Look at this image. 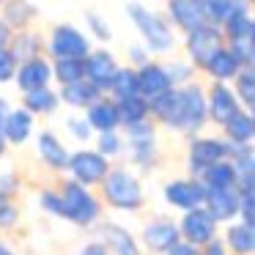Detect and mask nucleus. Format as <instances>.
Returning <instances> with one entry per match:
<instances>
[{"mask_svg":"<svg viewBox=\"0 0 255 255\" xmlns=\"http://www.w3.org/2000/svg\"><path fill=\"white\" fill-rule=\"evenodd\" d=\"M99 198L105 206H110L113 211H124V214H137L145 206V189L140 181V173L129 170V167H113L107 170V176L102 178Z\"/></svg>","mask_w":255,"mask_h":255,"instance_id":"nucleus-1","label":"nucleus"},{"mask_svg":"<svg viewBox=\"0 0 255 255\" xmlns=\"http://www.w3.org/2000/svg\"><path fill=\"white\" fill-rule=\"evenodd\" d=\"M58 192H61V203H63L61 220L72 222V225L83 228V231L96 228L102 222L105 203H102V198L91 187H85V184H80V181L66 176L61 181V187H58Z\"/></svg>","mask_w":255,"mask_h":255,"instance_id":"nucleus-2","label":"nucleus"},{"mask_svg":"<svg viewBox=\"0 0 255 255\" xmlns=\"http://www.w3.org/2000/svg\"><path fill=\"white\" fill-rule=\"evenodd\" d=\"M127 17L132 19V25L137 28L140 39H143L145 50H148L151 55H167V52H173V47H176V30L167 22L165 14L151 11L143 3H129Z\"/></svg>","mask_w":255,"mask_h":255,"instance_id":"nucleus-3","label":"nucleus"},{"mask_svg":"<svg viewBox=\"0 0 255 255\" xmlns=\"http://www.w3.org/2000/svg\"><path fill=\"white\" fill-rule=\"evenodd\" d=\"M124 129V140H127V148L124 154L129 156V165L137 167V173H151L159 167L162 154H159V140H156V124L151 118L137 124H127Z\"/></svg>","mask_w":255,"mask_h":255,"instance_id":"nucleus-4","label":"nucleus"},{"mask_svg":"<svg viewBox=\"0 0 255 255\" xmlns=\"http://www.w3.org/2000/svg\"><path fill=\"white\" fill-rule=\"evenodd\" d=\"M231 156V143L225 137H209V134H192L187 148V170L189 176H200L209 165Z\"/></svg>","mask_w":255,"mask_h":255,"instance_id":"nucleus-5","label":"nucleus"},{"mask_svg":"<svg viewBox=\"0 0 255 255\" xmlns=\"http://www.w3.org/2000/svg\"><path fill=\"white\" fill-rule=\"evenodd\" d=\"M220 47H225V36L217 25H198V28L184 33V50H187V61L195 69H203L209 63V58L214 55Z\"/></svg>","mask_w":255,"mask_h":255,"instance_id":"nucleus-6","label":"nucleus"},{"mask_svg":"<svg viewBox=\"0 0 255 255\" xmlns=\"http://www.w3.org/2000/svg\"><path fill=\"white\" fill-rule=\"evenodd\" d=\"M110 170V159L102 156L96 148H80L69 154V165H66V176L74 181L85 184V187L96 189L102 184V178Z\"/></svg>","mask_w":255,"mask_h":255,"instance_id":"nucleus-7","label":"nucleus"},{"mask_svg":"<svg viewBox=\"0 0 255 255\" xmlns=\"http://www.w3.org/2000/svg\"><path fill=\"white\" fill-rule=\"evenodd\" d=\"M137 242H140L143 255H162V253H167L176 242H181V233H178V225H176L173 217L156 214L143 225Z\"/></svg>","mask_w":255,"mask_h":255,"instance_id":"nucleus-8","label":"nucleus"},{"mask_svg":"<svg viewBox=\"0 0 255 255\" xmlns=\"http://www.w3.org/2000/svg\"><path fill=\"white\" fill-rule=\"evenodd\" d=\"M176 225H178V233H181V242H189V244H195V247H206L209 242L220 239V222H217L203 206L181 211Z\"/></svg>","mask_w":255,"mask_h":255,"instance_id":"nucleus-9","label":"nucleus"},{"mask_svg":"<svg viewBox=\"0 0 255 255\" xmlns=\"http://www.w3.org/2000/svg\"><path fill=\"white\" fill-rule=\"evenodd\" d=\"M181 88V127H178V134L184 137H192V134H200L203 127L209 124V113H206V88L192 83L178 85Z\"/></svg>","mask_w":255,"mask_h":255,"instance_id":"nucleus-10","label":"nucleus"},{"mask_svg":"<svg viewBox=\"0 0 255 255\" xmlns=\"http://www.w3.org/2000/svg\"><path fill=\"white\" fill-rule=\"evenodd\" d=\"M91 50H94V47H91V39L80 28H74V25H69V22L55 25L50 39H47V52H50V58H85Z\"/></svg>","mask_w":255,"mask_h":255,"instance_id":"nucleus-11","label":"nucleus"},{"mask_svg":"<svg viewBox=\"0 0 255 255\" xmlns=\"http://www.w3.org/2000/svg\"><path fill=\"white\" fill-rule=\"evenodd\" d=\"M203 195H206V187L200 184V178H195V176L170 178V181L162 187L165 203L176 211H187V209H195V206H203Z\"/></svg>","mask_w":255,"mask_h":255,"instance_id":"nucleus-12","label":"nucleus"},{"mask_svg":"<svg viewBox=\"0 0 255 255\" xmlns=\"http://www.w3.org/2000/svg\"><path fill=\"white\" fill-rule=\"evenodd\" d=\"M236 110H242V105H239L231 83H211V88L206 91V113H209V124L222 127V124H225Z\"/></svg>","mask_w":255,"mask_h":255,"instance_id":"nucleus-13","label":"nucleus"},{"mask_svg":"<svg viewBox=\"0 0 255 255\" xmlns=\"http://www.w3.org/2000/svg\"><path fill=\"white\" fill-rule=\"evenodd\" d=\"M14 83H17V88L22 91V94L25 91H36V88H44V85H52V63H50V58L36 55V58H28V61L17 63Z\"/></svg>","mask_w":255,"mask_h":255,"instance_id":"nucleus-14","label":"nucleus"},{"mask_svg":"<svg viewBox=\"0 0 255 255\" xmlns=\"http://www.w3.org/2000/svg\"><path fill=\"white\" fill-rule=\"evenodd\" d=\"M36 154H39L41 165L50 173H66L69 154H72V151L63 145V140L58 137L52 129H44V132L36 134Z\"/></svg>","mask_w":255,"mask_h":255,"instance_id":"nucleus-15","label":"nucleus"},{"mask_svg":"<svg viewBox=\"0 0 255 255\" xmlns=\"http://www.w3.org/2000/svg\"><path fill=\"white\" fill-rule=\"evenodd\" d=\"M99 242L107 247L110 255H143L140 242L129 228L118 222H102L99 225Z\"/></svg>","mask_w":255,"mask_h":255,"instance_id":"nucleus-16","label":"nucleus"},{"mask_svg":"<svg viewBox=\"0 0 255 255\" xmlns=\"http://www.w3.org/2000/svg\"><path fill=\"white\" fill-rule=\"evenodd\" d=\"M203 209L214 217L220 225L239 220V192L236 187L228 189H206L203 195Z\"/></svg>","mask_w":255,"mask_h":255,"instance_id":"nucleus-17","label":"nucleus"},{"mask_svg":"<svg viewBox=\"0 0 255 255\" xmlns=\"http://www.w3.org/2000/svg\"><path fill=\"white\" fill-rule=\"evenodd\" d=\"M83 63H85V80L94 83L96 88L105 94L107 85H110V80H113V74L118 72L116 55H113L110 50H91L88 55L83 58Z\"/></svg>","mask_w":255,"mask_h":255,"instance_id":"nucleus-18","label":"nucleus"},{"mask_svg":"<svg viewBox=\"0 0 255 255\" xmlns=\"http://www.w3.org/2000/svg\"><path fill=\"white\" fill-rule=\"evenodd\" d=\"M134 74H137V94L145 96V99H154V96L165 94L167 88H173L165 63H159V61H151L148 58L143 66L134 69Z\"/></svg>","mask_w":255,"mask_h":255,"instance_id":"nucleus-19","label":"nucleus"},{"mask_svg":"<svg viewBox=\"0 0 255 255\" xmlns=\"http://www.w3.org/2000/svg\"><path fill=\"white\" fill-rule=\"evenodd\" d=\"M33 129H36V116L28 113L25 107H11L3 118V137H6L8 145H25L30 137H33Z\"/></svg>","mask_w":255,"mask_h":255,"instance_id":"nucleus-20","label":"nucleus"},{"mask_svg":"<svg viewBox=\"0 0 255 255\" xmlns=\"http://www.w3.org/2000/svg\"><path fill=\"white\" fill-rule=\"evenodd\" d=\"M85 121L91 124V129L96 132H113V129H121V116H118V102L113 96L102 94L96 102H91L85 107Z\"/></svg>","mask_w":255,"mask_h":255,"instance_id":"nucleus-21","label":"nucleus"},{"mask_svg":"<svg viewBox=\"0 0 255 255\" xmlns=\"http://www.w3.org/2000/svg\"><path fill=\"white\" fill-rule=\"evenodd\" d=\"M220 242L228 250V255H253L255 253V225H247L242 220L225 222V231H222Z\"/></svg>","mask_w":255,"mask_h":255,"instance_id":"nucleus-22","label":"nucleus"},{"mask_svg":"<svg viewBox=\"0 0 255 255\" xmlns=\"http://www.w3.org/2000/svg\"><path fill=\"white\" fill-rule=\"evenodd\" d=\"M165 3H167V22L173 28H178L181 33L206 22L200 0H165Z\"/></svg>","mask_w":255,"mask_h":255,"instance_id":"nucleus-23","label":"nucleus"},{"mask_svg":"<svg viewBox=\"0 0 255 255\" xmlns=\"http://www.w3.org/2000/svg\"><path fill=\"white\" fill-rule=\"evenodd\" d=\"M220 30H222V36H225V41L244 39V36H255V19H253V11H250L247 0H239L236 8L222 19Z\"/></svg>","mask_w":255,"mask_h":255,"instance_id":"nucleus-24","label":"nucleus"},{"mask_svg":"<svg viewBox=\"0 0 255 255\" xmlns=\"http://www.w3.org/2000/svg\"><path fill=\"white\" fill-rule=\"evenodd\" d=\"M222 137L228 143H236V145H247L255 140V116L250 110H236L225 124H222Z\"/></svg>","mask_w":255,"mask_h":255,"instance_id":"nucleus-25","label":"nucleus"},{"mask_svg":"<svg viewBox=\"0 0 255 255\" xmlns=\"http://www.w3.org/2000/svg\"><path fill=\"white\" fill-rule=\"evenodd\" d=\"M58 96H61V105L72 107V110H85V107L91 105V102H96L102 96V91L96 88L94 83H88V80H74V83H66L61 85V91H58Z\"/></svg>","mask_w":255,"mask_h":255,"instance_id":"nucleus-26","label":"nucleus"},{"mask_svg":"<svg viewBox=\"0 0 255 255\" xmlns=\"http://www.w3.org/2000/svg\"><path fill=\"white\" fill-rule=\"evenodd\" d=\"M8 52L17 63L28 61V58H36V55H44V39L41 33L30 28H22V30H14L11 33V41H8Z\"/></svg>","mask_w":255,"mask_h":255,"instance_id":"nucleus-27","label":"nucleus"},{"mask_svg":"<svg viewBox=\"0 0 255 255\" xmlns=\"http://www.w3.org/2000/svg\"><path fill=\"white\" fill-rule=\"evenodd\" d=\"M36 14L39 11H36V6L30 0H3V6H0V19H3L11 30L30 28Z\"/></svg>","mask_w":255,"mask_h":255,"instance_id":"nucleus-28","label":"nucleus"},{"mask_svg":"<svg viewBox=\"0 0 255 255\" xmlns=\"http://www.w3.org/2000/svg\"><path fill=\"white\" fill-rule=\"evenodd\" d=\"M22 107L33 116H52V113L61 107V96L52 85H44V88L36 91H25L22 94Z\"/></svg>","mask_w":255,"mask_h":255,"instance_id":"nucleus-29","label":"nucleus"},{"mask_svg":"<svg viewBox=\"0 0 255 255\" xmlns=\"http://www.w3.org/2000/svg\"><path fill=\"white\" fill-rule=\"evenodd\" d=\"M239 69L242 66H239V61L231 55V50H228V47H220L200 72H206L214 83H231V80L239 74Z\"/></svg>","mask_w":255,"mask_h":255,"instance_id":"nucleus-30","label":"nucleus"},{"mask_svg":"<svg viewBox=\"0 0 255 255\" xmlns=\"http://www.w3.org/2000/svg\"><path fill=\"white\" fill-rule=\"evenodd\" d=\"M195 178H200V184L206 189H228V187H236V167H233L231 159H222V162L209 165Z\"/></svg>","mask_w":255,"mask_h":255,"instance_id":"nucleus-31","label":"nucleus"},{"mask_svg":"<svg viewBox=\"0 0 255 255\" xmlns=\"http://www.w3.org/2000/svg\"><path fill=\"white\" fill-rule=\"evenodd\" d=\"M231 88H233V94H236L239 105H242L244 110L253 113V107H255V69L253 66H242L239 74L231 80Z\"/></svg>","mask_w":255,"mask_h":255,"instance_id":"nucleus-32","label":"nucleus"},{"mask_svg":"<svg viewBox=\"0 0 255 255\" xmlns=\"http://www.w3.org/2000/svg\"><path fill=\"white\" fill-rule=\"evenodd\" d=\"M50 63H52V83L58 85H66L85 77L83 58H50Z\"/></svg>","mask_w":255,"mask_h":255,"instance_id":"nucleus-33","label":"nucleus"},{"mask_svg":"<svg viewBox=\"0 0 255 255\" xmlns=\"http://www.w3.org/2000/svg\"><path fill=\"white\" fill-rule=\"evenodd\" d=\"M113 99H127V96L137 94V74H134V66H118V72L113 74L110 85L105 91Z\"/></svg>","mask_w":255,"mask_h":255,"instance_id":"nucleus-34","label":"nucleus"},{"mask_svg":"<svg viewBox=\"0 0 255 255\" xmlns=\"http://www.w3.org/2000/svg\"><path fill=\"white\" fill-rule=\"evenodd\" d=\"M116 102H118V116H121V127L151 118V116H148V99H145V96L134 94V96H127V99H116Z\"/></svg>","mask_w":255,"mask_h":255,"instance_id":"nucleus-35","label":"nucleus"},{"mask_svg":"<svg viewBox=\"0 0 255 255\" xmlns=\"http://www.w3.org/2000/svg\"><path fill=\"white\" fill-rule=\"evenodd\" d=\"M94 148L99 151L102 156H107V159H118V156L124 154V148H127V140H124L121 129H113V132H96L94 134Z\"/></svg>","mask_w":255,"mask_h":255,"instance_id":"nucleus-36","label":"nucleus"},{"mask_svg":"<svg viewBox=\"0 0 255 255\" xmlns=\"http://www.w3.org/2000/svg\"><path fill=\"white\" fill-rule=\"evenodd\" d=\"M239 0H200V8H203V17L209 25H217L220 28L222 19L236 8Z\"/></svg>","mask_w":255,"mask_h":255,"instance_id":"nucleus-37","label":"nucleus"},{"mask_svg":"<svg viewBox=\"0 0 255 255\" xmlns=\"http://www.w3.org/2000/svg\"><path fill=\"white\" fill-rule=\"evenodd\" d=\"M231 55L239 61V66H255V36H244V39L225 41Z\"/></svg>","mask_w":255,"mask_h":255,"instance_id":"nucleus-38","label":"nucleus"},{"mask_svg":"<svg viewBox=\"0 0 255 255\" xmlns=\"http://www.w3.org/2000/svg\"><path fill=\"white\" fill-rule=\"evenodd\" d=\"M22 220V211H19L17 200L11 195L0 192V231H14Z\"/></svg>","mask_w":255,"mask_h":255,"instance_id":"nucleus-39","label":"nucleus"},{"mask_svg":"<svg viewBox=\"0 0 255 255\" xmlns=\"http://www.w3.org/2000/svg\"><path fill=\"white\" fill-rule=\"evenodd\" d=\"M165 69H167V77H170L173 85H187V83H192V80H195V72H198V69H195L189 61H184V58H176V61L165 63Z\"/></svg>","mask_w":255,"mask_h":255,"instance_id":"nucleus-40","label":"nucleus"},{"mask_svg":"<svg viewBox=\"0 0 255 255\" xmlns=\"http://www.w3.org/2000/svg\"><path fill=\"white\" fill-rule=\"evenodd\" d=\"M39 209L44 211L47 217L61 220L63 203H61V192H58V187H44V189H41V192H39Z\"/></svg>","mask_w":255,"mask_h":255,"instance_id":"nucleus-41","label":"nucleus"},{"mask_svg":"<svg viewBox=\"0 0 255 255\" xmlns=\"http://www.w3.org/2000/svg\"><path fill=\"white\" fill-rule=\"evenodd\" d=\"M85 25H88V36H94L96 41H102V44H107V41L113 39V30H110V22H107L102 14L96 11H88L85 14Z\"/></svg>","mask_w":255,"mask_h":255,"instance_id":"nucleus-42","label":"nucleus"},{"mask_svg":"<svg viewBox=\"0 0 255 255\" xmlns=\"http://www.w3.org/2000/svg\"><path fill=\"white\" fill-rule=\"evenodd\" d=\"M66 129L77 143H91V140H94V129H91V124L85 121V116H72L66 121Z\"/></svg>","mask_w":255,"mask_h":255,"instance_id":"nucleus-43","label":"nucleus"},{"mask_svg":"<svg viewBox=\"0 0 255 255\" xmlns=\"http://www.w3.org/2000/svg\"><path fill=\"white\" fill-rule=\"evenodd\" d=\"M239 220L255 225V192H239Z\"/></svg>","mask_w":255,"mask_h":255,"instance_id":"nucleus-44","label":"nucleus"},{"mask_svg":"<svg viewBox=\"0 0 255 255\" xmlns=\"http://www.w3.org/2000/svg\"><path fill=\"white\" fill-rule=\"evenodd\" d=\"M14 72H17V61L11 58L8 47H0V85H6L14 80Z\"/></svg>","mask_w":255,"mask_h":255,"instance_id":"nucleus-45","label":"nucleus"},{"mask_svg":"<svg viewBox=\"0 0 255 255\" xmlns=\"http://www.w3.org/2000/svg\"><path fill=\"white\" fill-rule=\"evenodd\" d=\"M22 189V178L17 170H0V192L17 198V192Z\"/></svg>","mask_w":255,"mask_h":255,"instance_id":"nucleus-46","label":"nucleus"},{"mask_svg":"<svg viewBox=\"0 0 255 255\" xmlns=\"http://www.w3.org/2000/svg\"><path fill=\"white\" fill-rule=\"evenodd\" d=\"M148 58H151V52L145 50V44H132V47H129V63H132L134 69L143 66Z\"/></svg>","mask_w":255,"mask_h":255,"instance_id":"nucleus-47","label":"nucleus"},{"mask_svg":"<svg viewBox=\"0 0 255 255\" xmlns=\"http://www.w3.org/2000/svg\"><path fill=\"white\" fill-rule=\"evenodd\" d=\"M162 255H200V247H195V244H189V242H176Z\"/></svg>","mask_w":255,"mask_h":255,"instance_id":"nucleus-48","label":"nucleus"},{"mask_svg":"<svg viewBox=\"0 0 255 255\" xmlns=\"http://www.w3.org/2000/svg\"><path fill=\"white\" fill-rule=\"evenodd\" d=\"M80 255H110V253H107V247L99 242V239H94V242H88L83 250H80Z\"/></svg>","mask_w":255,"mask_h":255,"instance_id":"nucleus-49","label":"nucleus"},{"mask_svg":"<svg viewBox=\"0 0 255 255\" xmlns=\"http://www.w3.org/2000/svg\"><path fill=\"white\" fill-rule=\"evenodd\" d=\"M200 255H228V250L222 247L220 239H214V242H209L206 247H200Z\"/></svg>","mask_w":255,"mask_h":255,"instance_id":"nucleus-50","label":"nucleus"},{"mask_svg":"<svg viewBox=\"0 0 255 255\" xmlns=\"http://www.w3.org/2000/svg\"><path fill=\"white\" fill-rule=\"evenodd\" d=\"M11 33H14V30L8 28L3 19H0V47H8V41H11Z\"/></svg>","mask_w":255,"mask_h":255,"instance_id":"nucleus-51","label":"nucleus"},{"mask_svg":"<svg viewBox=\"0 0 255 255\" xmlns=\"http://www.w3.org/2000/svg\"><path fill=\"white\" fill-rule=\"evenodd\" d=\"M8 148H11V145L6 143V137H3V132H0V162L6 159V154H8Z\"/></svg>","mask_w":255,"mask_h":255,"instance_id":"nucleus-52","label":"nucleus"},{"mask_svg":"<svg viewBox=\"0 0 255 255\" xmlns=\"http://www.w3.org/2000/svg\"><path fill=\"white\" fill-rule=\"evenodd\" d=\"M8 110H11V107H8V99H3V96H0V127H3V118H6Z\"/></svg>","mask_w":255,"mask_h":255,"instance_id":"nucleus-53","label":"nucleus"},{"mask_svg":"<svg viewBox=\"0 0 255 255\" xmlns=\"http://www.w3.org/2000/svg\"><path fill=\"white\" fill-rule=\"evenodd\" d=\"M0 255H17V253H14V250L8 247V244H3V242H0Z\"/></svg>","mask_w":255,"mask_h":255,"instance_id":"nucleus-54","label":"nucleus"},{"mask_svg":"<svg viewBox=\"0 0 255 255\" xmlns=\"http://www.w3.org/2000/svg\"><path fill=\"white\" fill-rule=\"evenodd\" d=\"M0 6H3V0H0Z\"/></svg>","mask_w":255,"mask_h":255,"instance_id":"nucleus-55","label":"nucleus"},{"mask_svg":"<svg viewBox=\"0 0 255 255\" xmlns=\"http://www.w3.org/2000/svg\"><path fill=\"white\" fill-rule=\"evenodd\" d=\"M247 3H253V0H247Z\"/></svg>","mask_w":255,"mask_h":255,"instance_id":"nucleus-56","label":"nucleus"}]
</instances>
